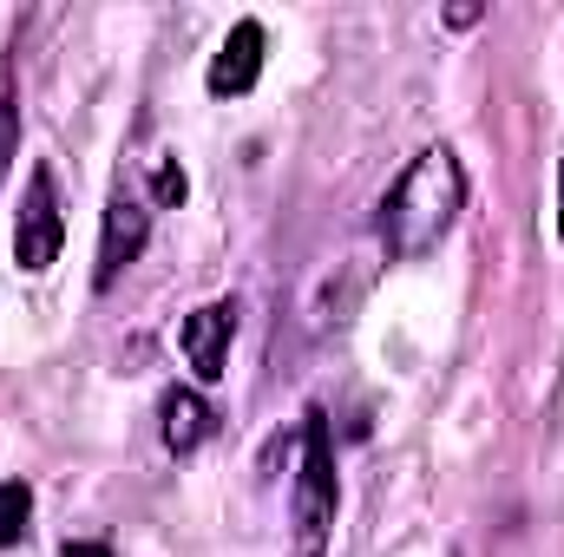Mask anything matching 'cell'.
I'll use <instances>...</instances> for the list:
<instances>
[{"label": "cell", "instance_id": "1", "mask_svg": "<svg viewBox=\"0 0 564 557\" xmlns=\"http://www.w3.org/2000/svg\"><path fill=\"white\" fill-rule=\"evenodd\" d=\"M459 204H466V171H459V157H453L446 144H426L421 157L394 177V190L381 197V243H388V256L414 263L426 250H440V237L453 230Z\"/></svg>", "mask_w": 564, "mask_h": 557}, {"label": "cell", "instance_id": "2", "mask_svg": "<svg viewBox=\"0 0 564 557\" xmlns=\"http://www.w3.org/2000/svg\"><path fill=\"white\" fill-rule=\"evenodd\" d=\"M335 505H341V485H335V439H328V419L308 414L302 426V472H295V557H322L335 538Z\"/></svg>", "mask_w": 564, "mask_h": 557}, {"label": "cell", "instance_id": "3", "mask_svg": "<svg viewBox=\"0 0 564 557\" xmlns=\"http://www.w3.org/2000/svg\"><path fill=\"white\" fill-rule=\"evenodd\" d=\"M59 243H66V217H59V184L53 171L40 164L20 190V217H13V263L26 276H46L59 263Z\"/></svg>", "mask_w": 564, "mask_h": 557}, {"label": "cell", "instance_id": "4", "mask_svg": "<svg viewBox=\"0 0 564 557\" xmlns=\"http://www.w3.org/2000/svg\"><path fill=\"white\" fill-rule=\"evenodd\" d=\"M144 237H151V210H144L132 190H112V204H106V230H99V270H93V282L112 288V282L144 256Z\"/></svg>", "mask_w": 564, "mask_h": 557}, {"label": "cell", "instance_id": "5", "mask_svg": "<svg viewBox=\"0 0 564 557\" xmlns=\"http://www.w3.org/2000/svg\"><path fill=\"white\" fill-rule=\"evenodd\" d=\"M230 335H237V302H204L197 315H184V361L197 368V381H224L230 368Z\"/></svg>", "mask_w": 564, "mask_h": 557}, {"label": "cell", "instance_id": "6", "mask_svg": "<svg viewBox=\"0 0 564 557\" xmlns=\"http://www.w3.org/2000/svg\"><path fill=\"white\" fill-rule=\"evenodd\" d=\"M257 73H263V20H237L224 33L217 59H210V92L217 99H237V92L257 86Z\"/></svg>", "mask_w": 564, "mask_h": 557}, {"label": "cell", "instance_id": "7", "mask_svg": "<svg viewBox=\"0 0 564 557\" xmlns=\"http://www.w3.org/2000/svg\"><path fill=\"white\" fill-rule=\"evenodd\" d=\"M158 419H164V446H171V452H197V446L210 439V426H217L210 401H204L197 387H171V394L158 401Z\"/></svg>", "mask_w": 564, "mask_h": 557}, {"label": "cell", "instance_id": "8", "mask_svg": "<svg viewBox=\"0 0 564 557\" xmlns=\"http://www.w3.org/2000/svg\"><path fill=\"white\" fill-rule=\"evenodd\" d=\"M341 270V288L335 276H322V295H315V308H308V328H348L355 321V302H361V288H368V263H335Z\"/></svg>", "mask_w": 564, "mask_h": 557}, {"label": "cell", "instance_id": "9", "mask_svg": "<svg viewBox=\"0 0 564 557\" xmlns=\"http://www.w3.org/2000/svg\"><path fill=\"white\" fill-rule=\"evenodd\" d=\"M26 518H33V492L20 479H0V545H20Z\"/></svg>", "mask_w": 564, "mask_h": 557}, {"label": "cell", "instance_id": "10", "mask_svg": "<svg viewBox=\"0 0 564 557\" xmlns=\"http://www.w3.org/2000/svg\"><path fill=\"white\" fill-rule=\"evenodd\" d=\"M184 190H191V184H184V171L164 157V164L151 171V197H158V204H184Z\"/></svg>", "mask_w": 564, "mask_h": 557}, {"label": "cell", "instance_id": "11", "mask_svg": "<svg viewBox=\"0 0 564 557\" xmlns=\"http://www.w3.org/2000/svg\"><path fill=\"white\" fill-rule=\"evenodd\" d=\"M66 557H112L106 545H66Z\"/></svg>", "mask_w": 564, "mask_h": 557}, {"label": "cell", "instance_id": "12", "mask_svg": "<svg viewBox=\"0 0 564 557\" xmlns=\"http://www.w3.org/2000/svg\"><path fill=\"white\" fill-rule=\"evenodd\" d=\"M558 237H564V151H558Z\"/></svg>", "mask_w": 564, "mask_h": 557}]
</instances>
